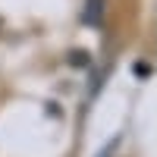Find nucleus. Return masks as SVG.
<instances>
[{
    "instance_id": "f257e3e1",
    "label": "nucleus",
    "mask_w": 157,
    "mask_h": 157,
    "mask_svg": "<svg viewBox=\"0 0 157 157\" xmlns=\"http://www.w3.org/2000/svg\"><path fill=\"white\" fill-rule=\"evenodd\" d=\"M101 157H107V151H104V154H101Z\"/></svg>"
}]
</instances>
